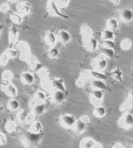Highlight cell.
Masks as SVG:
<instances>
[{
	"label": "cell",
	"mask_w": 133,
	"mask_h": 148,
	"mask_svg": "<svg viewBox=\"0 0 133 148\" xmlns=\"http://www.w3.org/2000/svg\"><path fill=\"white\" fill-rule=\"evenodd\" d=\"M3 25H1L0 24V34H1V31L2 30V29H3Z\"/></svg>",
	"instance_id": "39"
},
{
	"label": "cell",
	"mask_w": 133,
	"mask_h": 148,
	"mask_svg": "<svg viewBox=\"0 0 133 148\" xmlns=\"http://www.w3.org/2000/svg\"><path fill=\"white\" fill-rule=\"evenodd\" d=\"M53 85H54L55 87H56L57 88L60 89L62 91H64V87H63L62 84L60 83H59V82L58 81L55 80L53 82Z\"/></svg>",
	"instance_id": "35"
},
{
	"label": "cell",
	"mask_w": 133,
	"mask_h": 148,
	"mask_svg": "<svg viewBox=\"0 0 133 148\" xmlns=\"http://www.w3.org/2000/svg\"><path fill=\"white\" fill-rule=\"evenodd\" d=\"M3 110V108H0V111H2Z\"/></svg>",
	"instance_id": "40"
},
{
	"label": "cell",
	"mask_w": 133,
	"mask_h": 148,
	"mask_svg": "<svg viewBox=\"0 0 133 148\" xmlns=\"http://www.w3.org/2000/svg\"><path fill=\"white\" fill-rule=\"evenodd\" d=\"M91 75L93 77L96 78V79H105L107 78V75H105L104 74H100L95 71H91Z\"/></svg>",
	"instance_id": "24"
},
{
	"label": "cell",
	"mask_w": 133,
	"mask_h": 148,
	"mask_svg": "<svg viewBox=\"0 0 133 148\" xmlns=\"http://www.w3.org/2000/svg\"><path fill=\"white\" fill-rule=\"evenodd\" d=\"M10 19L13 22L16 24L20 23L22 22V18L19 15L15 14H11L10 16Z\"/></svg>",
	"instance_id": "26"
},
{
	"label": "cell",
	"mask_w": 133,
	"mask_h": 148,
	"mask_svg": "<svg viewBox=\"0 0 133 148\" xmlns=\"http://www.w3.org/2000/svg\"><path fill=\"white\" fill-rule=\"evenodd\" d=\"M12 77V75L11 72L9 71H5L2 74V79L3 81H10Z\"/></svg>",
	"instance_id": "25"
},
{
	"label": "cell",
	"mask_w": 133,
	"mask_h": 148,
	"mask_svg": "<svg viewBox=\"0 0 133 148\" xmlns=\"http://www.w3.org/2000/svg\"><path fill=\"white\" fill-rule=\"evenodd\" d=\"M53 98L54 101H55V103H57L58 104H60V103H62L63 100H64L65 96H64L63 91L58 90V91H55L53 93Z\"/></svg>",
	"instance_id": "8"
},
{
	"label": "cell",
	"mask_w": 133,
	"mask_h": 148,
	"mask_svg": "<svg viewBox=\"0 0 133 148\" xmlns=\"http://www.w3.org/2000/svg\"><path fill=\"white\" fill-rule=\"evenodd\" d=\"M21 79L23 82L26 85L31 84L34 81V78L31 74L28 73H25L22 75Z\"/></svg>",
	"instance_id": "7"
},
{
	"label": "cell",
	"mask_w": 133,
	"mask_h": 148,
	"mask_svg": "<svg viewBox=\"0 0 133 148\" xmlns=\"http://www.w3.org/2000/svg\"><path fill=\"white\" fill-rule=\"evenodd\" d=\"M5 53L7 54V56H8L9 58H14L17 54V52L14 51V50H12V49H8Z\"/></svg>",
	"instance_id": "31"
},
{
	"label": "cell",
	"mask_w": 133,
	"mask_h": 148,
	"mask_svg": "<svg viewBox=\"0 0 133 148\" xmlns=\"http://www.w3.org/2000/svg\"><path fill=\"white\" fill-rule=\"evenodd\" d=\"M46 41L50 44H53L55 42V38L53 34L50 33L46 37Z\"/></svg>",
	"instance_id": "29"
},
{
	"label": "cell",
	"mask_w": 133,
	"mask_h": 148,
	"mask_svg": "<svg viewBox=\"0 0 133 148\" xmlns=\"http://www.w3.org/2000/svg\"><path fill=\"white\" fill-rule=\"evenodd\" d=\"M107 26L109 30L111 31L112 30H115L118 27L117 21L115 19H110L107 22Z\"/></svg>",
	"instance_id": "16"
},
{
	"label": "cell",
	"mask_w": 133,
	"mask_h": 148,
	"mask_svg": "<svg viewBox=\"0 0 133 148\" xmlns=\"http://www.w3.org/2000/svg\"><path fill=\"white\" fill-rule=\"evenodd\" d=\"M102 51H103V53H104L105 55L107 56L109 58H112L114 56V51L112 49H111V48L105 47V48L103 49Z\"/></svg>",
	"instance_id": "23"
},
{
	"label": "cell",
	"mask_w": 133,
	"mask_h": 148,
	"mask_svg": "<svg viewBox=\"0 0 133 148\" xmlns=\"http://www.w3.org/2000/svg\"><path fill=\"white\" fill-rule=\"evenodd\" d=\"M94 113L96 116L101 118L105 115L106 113V111L103 107H98L95 109Z\"/></svg>",
	"instance_id": "17"
},
{
	"label": "cell",
	"mask_w": 133,
	"mask_h": 148,
	"mask_svg": "<svg viewBox=\"0 0 133 148\" xmlns=\"http://www.w3.org/2000/svg\"><path fill=\"white\" fill-rule=\"evenodd\" d=\"M28 116V113L26 111H22L18 115V118L21 122H24L26 120V118Z\"/></svg>",
	"instance_id": "28"
},
{
	"label": "cell",
	"mask_w": 133,
	"mask_h": 148,
	"mask_svg": "<svg viewBox=\"0 0 133 148\" xmlns=\"http://www.w3.org/2000/svg\"><path fill=\"white\" fill-rule=\"evenodd\" d=\"M58 55V51L56 48H52L49 52V56L51 58H55Z\"/></svg>",
	"instance_id": "34"
},
{
	"label": "cell",
	"mask_w": 133,
	"mask_h": 148,
	"mask_svg": "<svg viewBox=\"0 0 133 148\" xmlns=\"http://www.w3.org/2000/svg\"><path fill=\"white\" fill-rule=\"evenodd\" d=\"M44 134L42 133H33L29 131L24 135L23 141L26 147L35 148L39 144Z\"/></svg>",
	"instance_id": "1"
},
{
	"label": "cell",
	"mask_w": 133,
	"mask_h": 148,
	"mask_svg": "<svg viewBox=\"0 0 133 148\" xmlns=\"http://www.w3.org/2000/svg\"><path fill=\"white\" fill-rule=\"evenodd\" d=\"M4 90L6 93L11 96H15L17 94V91L14 85H12L8 82L7 84H3Z\"/></svg>",
	"instance_id": "5"
},
{
	"label": "cell",
	"mask_w": 133,
	"mask_h": 148,
	"mask_svg": "<svg viewBox=\"0 0 133 148\" xmlns=\"http://www.w3.org/2000/svg\"><path fill=\"white\" fill-rule=\"evenodd\" d=\"M36 97L37 99L39 100H43L45 99V96L44 93L41 92V91H38L36 93Z\"/></svg>",
	"instance_id": "36"
},
{
	"label": "cell",
	"mask_w": 133,
	"mask_h": 148,
	"mask_svg": "<svg viewBox=\"0 0 133 148\" xmlns=\"http://www.w3.org/2000/svg\"><path fill=\"white\" fill-rule=\"evenodd\" d=\"M104 46H105L106 48H114L115 45L114 42L111 40H105L104 42Z\"/></svg>",
	"instance_id": "33"
},
{
	"label": "cell",
	"mask_w": 133,
	"mask_h": 148,
	"mask_svg": "<svg viewBox=\"0 0 133 148\" xmlns=\"http://www.w3.org/2000/svg\"><path fill=\"white\" fill-rule=\"evenodd\" d=\"M19 106L18 101L16 100H12L8 103V108L11 111H15L19 108Z\"/></svg>",
	"instance_id": "20"
},
{
	"label": "cell",
	"mask_w": 133,
	"mask_h": 148,
	"mask_svg": "<svg viewBox=\"0 0 133 148\" xmlns=\"http://www.w3.org/2000/svg\"><path fill=\"white\" fill-rule=\"evenodd\" d=\"M51 10L52 12L55 14V15H58L59 16H61L62 17H63L64 18L69 19V17L66 16V15H63L62 14H61L60 12H59V11L57 10V8L56 7V5H55V3L53 1H52L51 3Z\"/></svg>",
	"instance_id": "18"
},
{
	"label": "cell",
	"mask_w": 133,
	"mask_h": 148,
	"mask_svg": "<svg viewBox=\"0 0 133 148\" xmlns=\"http://www.w3.org/2000/svg\"><path fill=\"white\" fill-rule=\"evenodd\" d=\"M18 34V31L15 26H12L9 30V41L11 44H12L17 39V36Z\"/></svg>",
	"instance_id": "4"
},
{
	"label": "cell",
	"mask_w": 133,
	"mask_h": 148,
	"mask_svg": "<svg viewBox=\"0 0 133 148\" xmlns=\"http://www.w3.org/2000/svg\"><path fill=\"white\" fill-rule=\"evenodd\" d=\"M92 95L93 97L97 99H101L103 96L102 92L99 90H93L92 91Z\"/></svg>",
	"instance_id": "30"
},
{
	"label": "cell",
	"mask_w": 133,
	"mask_h": 148,
	"mask_svg": "<svg viewBox=\"0 0 133 148\" xmlns=\"http://www.w3.org/2000/svg\"><path fill=\"white\" fill-rule=\"evenodd\" d=\"M107 65V61L103 59L99 61L98 63V68L99 69H104Z\"/></svg>",
	"instance_id": "32"
},
{
	"label": "cell",
	"mask_w": 133,
	"mask_h": 148,
	"mask_svg": "<svg viewBox=\"0 0 133 148\" xmlns=\"http://www.w3.org/2000/svg\"><path fill=\"white\" fill-rule=\"evenodd\" d=\"M59 37L60 40L63 42V43L68 42L70 40V36L65 31H62L60 32L59 34Z\"/></svg>",
	"instance_id": "14"
},
{
	"label": "cell",
	"mask_w": 133,
	"mask_h": 148,
	"mask_svg": "<svg viewBox=\"0 0 133 148\" xmlns=\"http://www.w3.org/2000/svg\"><path fill=\"white\" fill-rule=\"evenodd\" d=\"M80 148H101V146L94 140L88 138L82 141Z\"/></svg>",
	"instance_id": "3"
},
{
	"label": "cell",
	"mask_w": 133,
	"mask_h": 148,
	"mask_svg": "<svg viewBox=\"0 0 133 148\" xmlns=\"http://www.w3.org/2000/svg\"><path fill=\"white\" fill-rule=\"evenodd\" d=\"M42 130V125L39 122H35L31 126L30 128V132L33 133H39Z\"/></svg>",
	"instance_id": "15"
},
{
	"label": "cell",
	"mask_w": 133,
	"mask_h": 148,
	"mask_svg": "<svg viewBox=\"0 0 133 148\" xmlns=\"http://www.w3.org/2000/svg\"><path fill=\"white\" fill-rule=\"evenodd\" d=\"M9 10V6L6 4H3L0 7V11L2 12H7Z\"/></svg>",
	"instance_id": "37"
},
{
	"label": "cell",
	"mask_w": 133,
	"mask_h": 148,
	"mask_svg": "<svg viewBox=\"0 0 133 148\" xmlns=\"http://www.w3.org/2000/svg\"><path fill=\"white\" fill-rule=\"evenodd\" d=\"M122 74L123 73L120 71V69L118 68L116 69H115L113 71L107 73V75L110 76L118 81L122 82Z\"/></svg>",
	"instance_id": "9"
},
{
	"label": "cell",
	"mask_w": 133,
	"mask_h": 148,
	"mask_svg": "<svg viewBox=\"0 0 133 148\" xmlns=\"http://www.w3.org/2000/svg\"><path fill=\"white\" fill-rule=\"evenodd\" d=\"M18 10L22 15H26L29 11V8L24 4H21L18 6Z\"/></svg>",
	"instance_id": "21"
},
{
	"label": "cell",
	"mask_w": 133,
	"mask_h": 148,
	"mask_svg": "<svg viewBox=\"0 0 133 148\" xmlns=\"http://www.w3.org/2000/svg\"><path fill=\"white\" fill-rule=\"evenodd\" d=\"M9 59V58H8V56H7V54L6 53L3 54L2 56H0V65L4 66V65L6 64Z\"/></svg>",
	"instance_id": "27"
},
{
	"label": "cell",
	"mask_w": 133,
	"mask_h": 148,
	"mask_svg": "<svg viewBox=\"0 0 133 148\" xmlns=\"http://www.w3.org/2000/svg\"><path fill=\"white\" fill-rule=\"evenodd\" d=\"M82 33L85 35H89L91 34V32H90V30L89 29V28H87L86 26H83L82 27Z\"/></svg>",
	"instance_id": "38"
},
{
	"label": "cell",
	"mask_w": 133,
	"mask_h": 148,
	"mask_svg": "<svg viewBox=\"0 0 133 148\" xmlns=\"http://www.w3.org/2000/svg\"><path fill=\"white\" fill-rule=\"evenodd\" d=\"M44 104H38L34 106L33 108V113L35 115H40L44 111Z\"/></svg>",
	"instance_id": "13"
},
{
	"label": "cell",
	"mask_w": 133,
	"mask_h": 148,
	"mask_svg": "<svg viewBox=\"0 0 133 148\" xmlns=\"http://www.w3.org/2000/svg\"><path fill=\"white\" fill-rule=\"evenodd\" d=\"M88 48L90 51H94L97 47V41L94 38H91L87 44Z\"/></svg>",
	"instance_id": "22"
},
{
	"label": "cell",
	"mask_w": 133,
	"mask_h": 148,
	"mask_svg": "<svg viewBox=\"0 0 133 148\" xmlns=\"http://www.w3.org/2000/svg\"><path fill=\"white\" fill-rule=\"evenodd\" d=\"M123 126L125 127H130L133 125V116L130 114H126L123 119Z\"/></svg>",
	"instance_id": "12"
},
{
	"label": "cell",
	"mask_w": 133,
	"mask_h": 148,
	"mask_svg": "<svg viewBox=\"0 0 133 148\" xmlns=\"http://www.w3.org/2000/svg\"><path fill=\"white\" fill-rule=\"evenodd\" d=\"M1 81H0V84H1Z\"/></svg>",
	"instance_id": "41"
},
{
	"label": "cell",
	"mask_w": 133,
	"mask_h": 148,
	"mask_svg": "<svg viewBox=\"0 0 133 148\" xmlns=\"http://www.w3.org/2000/svg\"><path fill=\"white\" fill-rule=\"evenodd\" d=\"M86 126L85 122L81 121L80 120H79L77 121L74 125L76 130L79 133H82L86 129Z\"/></svg>",
	"instance_id": "10"
},
{
	"label": "cell",
	"mask_w": 133,
	"mask_h": 148,
	"mask_svg": "<svg viewBox=\"0 0 133 148\" xmlns=\"http://www.w3.org/2000/svg\"><path fill=\"white\" fill-rule=\"evenodd\" d=\"M92 85L95 88L102 89V90H105L108 91H111V89L109 87H108L103 82L99 80L93 81L92 82Z\"/></svg>",
	"instance_id": "6"
},
{
	"label": "cell",
	"mask_w": 133,
	"mask_h": 148,
	"mask_svg": "<svg viewBox=\"0 0 133 148\" xmlns=\"http://www.w3.org/2000/svg\"><path fill=\"white\" fill-rule=\"evenodd\" d=\"M114 38V34L113 32L109 30L104 31L103 34V39L105 40H111Z\"/></svg>",
	"instance_id": "19"
},
{
	"label": "cell",
	"mask_w": 133,
	"mask_h": 148,
	"mask_svg": "<svg viewBox=\"0 0 133 148\" xmlns=\"http://www.w3.org/2000/svg\"><path fill=\"white\" fill-rule=\"evenodd\" d=\"M61 122L63 126L66 128H71L74 126L77 121L73 116L64 115L62 117Z\"/></svg>",
	"instance_id": "2"
},
{
	"label": "cell",
	"mask_w": 133,
	"mask_h": 148,
	"mask_svg": "<svg viewBox=\"0 0 133 148\" xmlns=\"http://www.w3.org/2000/svg\"><path fill=\"white\" fill-rule=\"evenodd\" d=\"M122 18L127 22H129L133 18V12L128 9H125L121 12Z\"/></svg>",
	"instance_id": "11"
}]
</instances>
